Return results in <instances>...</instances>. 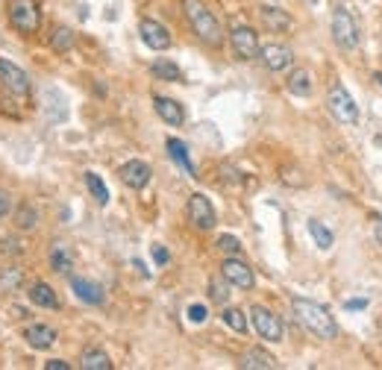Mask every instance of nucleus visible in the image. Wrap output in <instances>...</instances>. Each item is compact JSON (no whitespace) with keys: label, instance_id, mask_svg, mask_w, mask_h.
I'll return each instance as SVG.
<instances>
[{"label":"nucleus","instance_id":"obj_1","mask_svg":"<svg viewBox=\"0 0 382 370\" xmlns=\"http://www.w3.org/2000/svg\"><path fill=\"white\" fill-rule=\"evenodd\" d=\"M291 312H294V317L300 320V324L312 332L315 338H321V341H332L339 335V324L332 320V314H329V309L326 306H321V303H315V300H306V297H294L291 300Z\"/></svg>","mask_w":382,"mask_h":370},{"label":"nucleus","instance_id":"obj_2","mask_svg":"<svg viewBox=\"0 0 382 370\" xmlns=\"http://www.w3.org/2000/svg\"><path fill=\"white\" fill-rule=\"evenodd\" d=\"M182 12L191 24V30L200 41H206L209 47H221L224 44V33H221V24L215 18L203 0H182Z\"/></svg>","mask_w":382,"mask_h":370},{"label":"nucleus","instance_id":"obj_3","mask_svg":"<svg viewBox=\"0 0 382 370\" xmlns=\"http://www.w3.org/2000/svg\"><path fill=\"white\" fill-rule=\"evenodd\" d=\"M9 24L24 33V36H33L41 27V9L36 0H9Z\"/></svg>","mask_w":382,"mask_h":370},{"label":"nucleus","instance_id":"obj_4","mask_svg":"<svg viewBox=\"0 0 382 370\" xmlns=\"http://www.w3.org/2000/svg\"><path fill=\"white\" fill-rule=\"evenodd\" d=\"M332 38L341 51H356L359 47V27H356V18L347 9L332 12Z\"/></svg>","mask_w":382,"mask_h":370},{"label":"nucleus","instance_id":"obj_5","mask_svg":"<svg viewBox=\"0 0 382 370\" xmlns=\"http://www.w3.org/2000/svg\"><path fill=\"white\" fill-rule=\"evenodd\" d=\"M326 106H329L332 118H336L339 123H347V127H353V123L359 120V109H356L353 97L347 94V88H344V86H332V88H329Z\"/></svg>","mask_w":382,"mask_h":370},{"label":"nucleus","instance_id":"obj_6","mask_svg":"<svg viewBox=\"0 0 382 370\" xmlns=\"http://www.w3.org/2000/svg\"><path fill=\"white\" fill-rule=\"evenodd\" d=\"M0 83H4L6 94L9 97H27L30 94V77H27V71L18 68L15 62H9L6 56H0Z\"/></svg>","mask_w":382,"mask_h":370},{"label":"nucleus","instance_id":"obj_7","mask_svg":"<svg viewBox=\"0 0 382 370\" xmlns=\"http://www.w3.org/2000/svg\"><path fill=\"white\" fill-rule=\"evenodd\" d=\"M250 317H253V327H256L259 338H265V341H271V344H279V341H282V320H279L271 309L253 306V309H250Z\"/></svg>","mask_w":382,"mask_h":370},{"label":"nucleus","instance_id":"obj_8","mask_svg":"<svg viewBox=\"0 0 382 370\" xmlns=\"http://www.w3.org/2000/svg\"><path fill=\"white\" fill-rule=\"evenodd\" d=\"M188 220L197 230H203V232L215 227V220H218V217H215V206L209 203L206 194H191L188 197Z\"/></svg>","mask_w":382,"mask_h":370},{"label":"nucleus","instance_id":"obj_9","mask_svg":"<svg viewBox=\"0 0 382 370\" xmlns=\"http://www.w3.org/2000/svg\"><path fill=\"white\" fill-rule=\"evenodd\" d=\"M221 274L229 279V285L242 288V291H250V288L256 285V277H253L250 264H244V262L238 259V256H227V259H224V264H221Z\"/></svg>","mask_w":382,"mask_h":370},{"label":"nucleus","instance_id":"obj_10","mask_svg":"<svg viewBox=\"0 0 382 370\" xmlns=\"http://www.w3.org/2000/svg\"><path fill=\"white\" fill-rule=\"evenodd\" d=\"M229 44H232V51H235V56L238 59H256L259 56V36L250 30V27H235L232 33H229Z\"/></svg>","mask_w":382,"mask_h":370},{"label":"nucleus","instance_id":"obj_11","mask_svg":"<svg viewBox=\"0 0 382 370\" xmlns=\"http://www.w3.org/2000/svg\"><path fill=\"white\" fill-rule=\"evenodd\" d=\"M138 33H141V41H145L150 51H168V47H171V33L165 30L159 21L145 18L138 24Z\"/></svg>","mask_w":382,"mask_h":370},{"label":"nucleus","instance_id":"obj_12","mask_svg":"<svg viewBox=\"0 0 382 370\" xmlns=\"http://www.w3.org/2000/svg\"><path fill=\"white\" fill-rule=\"evenodd\" d=\"M259 59L265 62L268 71L279 73V71H285V68H291L294 53H291V47H285V44H265V47L259 51Z\"/></svg>","mask_w":382,"mask_h":370},{"label":"nucleus","instance_id":"obj_13","mask_svg":"<svg viewBox=\"0 0 382 370\" xmlns=\"http://www.w3.org/2000/svg\"><path fill=\"white\" fill-rule=\"evenodd\" d=\"M118 177H121V183L133 191H141L148 183H150V165L148 162H141V159H133L127 162L121 170H118Z\"/></svg>","mask_w":382,"mask_h":370},{"label":"nucleus","instance_id":"obj_14","mask_svg":"<svg viewBox=\"0 0 382 370\" xmlns=\"http://www.w3.org/2000/svg\"><path fill=\"white\" fill-rule=\"evenodd\" d=\"M259 18H262V24L271 30V33H289L291 30V15L285 12V9H277V6H262L259 9Z\"/></svg>","mask_w":382,"mask_h":370},{"label":"nucleus","instance_id":"obj_15","mask_svg":"<svg viewBox=\"0 0 382 370\" xmlns=\"http://www.w3.org/2000/svg\"><path fill=\"white\" fill-rule=\"evenodd\" d=\"M71 288H74V294H77V297H80L83 303H88V306H100V303L106 300L103 288H100L98 282L83 279V277H74V279H71Z\"/></svg>","mask_w":382,"mask_h":370},{"label":"nucleus","instance_id":"obj_16","mask_svg":"<svg viewBox=\"0 0 382 370\" xmlns=\"http://www.w3.org/2000/svg\"><path fill=\"white\" fill-rule=\"evenodd\" d=\"M153 106H156V115L168 123V127H182L185 112H182V106L177 101H171V97H156Z\"/></svg>","mask_w":382,"mask_h":370},{"label":"nucleus","instance_id":"obj_17","mask_svg":"<svg viewBox=\"0 0 382 370\" xmlns=\"http://www.w3.org/2000/svg\"><path fill=\"white\" fill-rule=\"evenodd\" d=\"M27 344L33 350H51L56 344V329L47 327V324H33L27 329Z\"/></svg>","mask_w":382,"mask_h":370},{"label":"nucleus","instance_id":"obj_18","mask_svg":"<svg viewBox=\"0 0 382 370\" xmlns=\"http://www.w3.org/2000/svg\"><path fill=\"white\" fill-rule=\"evenodd\" d=\"M242 364L244 370H274L277 367V359L268 353V350H262V347H253V350H247L244 356H242Z\"/></svg>","mask_w":382,"mask_h":370},{"label":"nucleus","instance_id":"obj_19","mask_svg":"<svg viewBox=\"0 0 382 370\" xmlns=\"http://www.w3.org/2000/svg\"><path fill=\"white\" fill-rule=\"evenodd\" d=\"M27 297H30L33 306H41V309H56V306H59L56 291L47 285V282H33V285L27 288Z\"/></svg>","mask_w":382,"mask_h":370},{"label":"nucleus","instance_id":"obj_20","mask_svg":"<svg viewBox=\"0 0 382 370\" xmlns=\"http://www.w3.org/2000/svg\"><path fill=\"white\" fill-rule=\"evenodd\" d=\"M51 267L56 274H71V267H74V253H71V247L65 241H53L51 247Z\"/></svg>","mask_w":382,"mask_h":370},{"label":"nucleus","instance_id":"obj_21","mask_svg":"<svg viewBox=\"0 0 382 370\" xmlns=\"http://www.w3.org/2000/svg\"><path fill=\"white\" fill-rule=\"evenodd\" d=\"M285 86H289V91L294 97H309V94H312V77H309L306 68H294L289 73V80H285Z\"/></svg>","mask_w":382,"mask_h":370},{"label":"nucleus","instance_id":"obj_22","mask_svg":"<svg viewBox=\"0 0 382 370\" xmlns=\"http://www.w3.org/2000/svg\"><path fill=\"white\" fill-rule=\"evenodd\" d=\"M168 153H171V159L185 170V174L195 177V165H191V159H188V147H185L180 138H168Z\"/></svg>","mask_w":382,"mask_h":370},{"label":"nucleus","instance_id":"obj_23","mask_svg":"<svg viewBox=\"0 0 382 370\" xmlns=\"http://www.w3.org/2000/svg\"><path fill=\"white\" fill-rule=\"evenodd\" d=\"M80 367L83 370H112V361L103 350H86L80 359Z\"/></svg>","mask_w":382,"mask_h":370},{"label":"nucleus","instance_id":"obj_24","mask_svg":"<svg viewBox=\"0 0 382 370\" xmlns=\"http://www.w3.org/2000/svg\"><path fill=\"white\" fill-rule=\"evenodd\" d=\"M150 73H153V77H159V80H165V83H177L182 77V71L174 62H168V59H156L150 65Z\"/></svg>","mask_w":382,"mask_h":370},{"label":"nucleus","instance_id":"obj_25","mask_svg":"<svg viewBox=\"0 0 382 370\" xmlns=\"http://www.w3.org/2000/svg\"><path fill=\"white\" fill-rule=\"evenodd\" d=\"M221 317H224V324H227L232 332H238V335H244V332H247V314H244L242 309L227 306V309L221 312Z\"/></svg>","mask_w":382,"mask_h":370},{"label":"nucleus","instance_id":"obj_26","mask_svg":"<svg viewBox=\"0 0 382 370\" xmlns=\"http://www.w3.org/2000/svg\"><path fill=\"white\" fill-rule=\"evenodd\" d=\"M51 47L56 53H68L71 47H74V33H71L68 27H56L53 36H51Z\"/></svg>","mask_w":382,"mask_h":370},{"label":"nucleus","instance_id":"obj_27","mask_svg":"<svg viewBox=\"0 0 382 370\" xmlns=\"http://www.w3.org/2000/svg\"><path fill=\"white\" fill-rule=\"evenodd\" d=\"M309 232H312V238H315V244L321 247V250H329V247H332V241H336V238H332V232L321 224V220H309Z\"/></svg>","mask_w":382,"mask_h":370},{"label":"nucleus","instance_id":"obj_28","mask_svg":"<svg viewBox=\"0 0 382 370\" xmlns=\"http://www.w3.org/2000/svg\"><path fill=\"white\" fill-rule=\"evenodd\" d=\"M24 282L21 267H4L0 270V291H18Z\"/></svg>","mask_w":382,"mask_h":370},{"label":"nucleus","instance_id":"obj_29","mask_svg":"<svg viewBox=\"0 0 382 370\" xmlns=\"http://www.w3.org/2000/svg\"><path fill=\"white\" fill-rule=\"evenodd\" d=\"M86 185H88L91 197H94V200H98L100 206L109 203V191H106V185H103V180H100L98 174H86Z\"/></svg>","mask_w":382,"mask_h":370},{"label":"nucleus","instance_id":"obj_30","mask_svg":"<svg viewBox=\"0 0 382 370\" xmlns=\"http://www.w3.org/2000/svg\"><path fill=\"white\" fill-rule=\"evenodd\" d=\"M209 297L215 300V303H227V297H229V279L221 274V277H215L212 282H209Z\"/></svg>","mask_w":382,"mask_h":370},{"label":"nucleus","instance_id":"obj_31","mask_svg":"<svg viewBox=\"0 0 382 370\" xmlns=\"http://www.w3.org/2000/svg\"><path fill=\"white\" fill-rule=\"evenodd\" d=\"M15 220H18V230H36V224H38V212H36L33 206H21L18 215H15Z\"/></svg>","mask_w":382,"mask_h":370},{"label":"nucleus","instance_id":"obj_32","mask_svg":"<svg viewBox=\"0 0 382 370\" xmlns=\"http://www.w3.org/2000/svg\"><path fill=\"white\" fill-rule=\"evenodd\" d=\"M218 250L224 256H238V253H242V241H238L235 235H221L218 238Z\"/></svg>","mask_w":382,"mask_h":370},{"label":"nucleus","instance_id":"obj_33","mask_svg":"<svg viewBox=\"0 0 382 370\" xmlns=\"http://www.w3.org/2000/svg\"><path fill=\"white\" fill-rule=\"evenodd\" d=\"M206 317H209V312H206L203 303L188 306V320H191V324H206Z\"/></svg>","mask_w":382,"mask_h":370},{"label":"nucleus","instance_id":"obj_34","mask_svg":"<svg viewBox=\"0 0 382 370\" xmlns=\"http://www.w3.org/2000/svg\"><path fill=\"white\" fill-rule=\"evenodd\" d=\"M153 262H156V264H168V262H171V253L165 250L162 244H156V247H153Z\"/></svg>","mask_w":382,"mask_h":370},{"label":"nucleus","instance_id":"obj_35","mask_svg":"<svg viewBox=\"0 0 382 370\" xmlns=\"http://www.w3.org/2000/svg\"><path fill=\"white\" fill-rule=\"evenodd\" d=\"M12 212V197L6 191H0V217H6Z\"/></svg>","mask_w":382,"mask_h":370},{"label":"nucleus","instance_id":"obj_36","mask_svg":"<svg viewBox=\"0 0 382 370\" xmlns=\"http://www.w3.org/2000/svg\"><path fill=\"white\" fill-rule=\"evenodd\" d=\"M44 370H71V364H68V361L53 359V361H47V364H44Z\"/></svg>","mask_w":382,"mask_h":370},{"label":"nucleus","instance_id":"obj_37","mask_svg":"<svg viewBox=\"0 0 382 370\" xmlns=\"http://www.w3.org/2000/svg\"><path fill=\"white\" fill-rule=\"evenodd\" d=\"M344 306H347V309H350V312H362V309H365V306H368V300H347V303H344Z\"/></svg>","mask_w":382,"mask_h":370},{"label":"nucleus","instance_id":"obj_38","mask_svg":"<svg viewBox=\"0 0 382 370\" xmlns=\"http://www.w3.org/2000/svg\"><path fill=\"white\" fill-rule=\"evenodd\" d=\"M373 238H376V244L382 247V220H379V224H376V230H373Z\"/></svg>","mask_w":382,"mask_h":370},{"label":"nucleus","instance_id":"obj_39","mask_svg":"<svg viewBox=\"0 0 382 370\" xmlns=\"http://www.w3.org/2000/svg\"><path fill=\"white\" fill-rule=\"evenodd\" d=\"M12 317H15V320H21V317H27V312H24L21 306H15V309H12Z\"/></svg>","mask_w":382,"mask_h":370}]
</instances>
